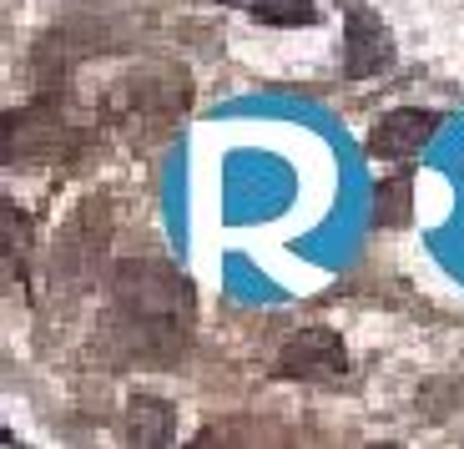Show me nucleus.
Segmentation results:
<instances>
[{
	"mask_svg": "<svg viewBox=\"0 0 464 449\" xmlns=\"http://www.w3.org/2000/svg\"><path fill=\"white\" fill-rule=\"evenodd\" d=\"M111 303L116 318L131 323L137 354H147L151 364H167L192 328V288L172 263H157V258H131L116 268Z\"/></svg>",
	"mask_w": 464,
	"mask_h": 449,
	"instance_id": "nucleus-1",
	"label": "nucleus"
},
{
	"mask_svg": "<svg viewBox=\"0 0 464 449\" xmlns=\"http://www.w3.org/2000/svg\"><path fill=\"white\" fill-rule=\"evenodd\" d=\"M187 106V81L182 71H157V76H137L116 96V122L127 127L131 142H157L177 127V116Z\"/></svg>",
	"mask_w": 464,
	"mask_h": 449,
	"instance_id": "nucleus-2",
	"label": "nucleus"
},
{
	"mask_svg": "<svg viewBox=\"0 0 464 449\" xmlns=\"http://www.w3.org/2000/svg\"><path fill=\"white\" fill-rule=\"evenodd\" d=\"M278 369L288 379H303V384H338L348 374V348L334 328H298L283 344Z\"/></svg>",
	"mask_w": 464,
	"mask_h": 449,
	"instance_id": "nucleus-3",
	"label": "nucleus"
},
{
	"mask_svg": "<svg viewBox=\"0 0 464 449\" xmlns=\"http://www.w3.org/2000/svg\"><path fill=\"white\" fill-rule=\"evenodd\" d=\"M66 116H56L51 106L35 112H5V161H46L56 151H66Z\"/></svg>",
	"mask_w": 464,
	"mask_h": 449,
	"instance_id": "nucleus-4",
	"label": "nucleus"
},
{
	"mask_svg": "<svg viewBox=\"0 0 464 449\" xmlns=\"http://www.w3.org/2000/svg\"><path fill=\"white\" fill-rule=\"evenodd\" d=\"M440 132V112H419V106H399V112L379 116V127L369 132V157L404 161L414 157L424 142Z\"/></svg>",
	"mask_w": 464,
	"mask_h": 449,
	"instance_id": "nucleus-5",
	"label": "nucleus"
},
{
	"mask_svg": "<svg viewBox=\"0 0 464 449\" xmlns=\"http://www.w3.org/2000/svg\"><path fill=\"white\" fill-rule=\"evenodd\" d=\"M389 61H394V41H389L383 21L369 11H353L343 25V71L353 81H363V76H379Z\"/></svg>",
	"mask_w": 464,
	"mask_h": 449,
	"instance_id": "nucleus-6",
	"label": "nucleus"
},
{
	"mask_svg": "<svg viewBox=\"0 0 464 449\" xmlns=\"http://www.w3.org/2000/svg\"><path fill=\"white\" fill-rule=\"evenodd\" d=\"M172 429H177V415L172 404L157 399V394H137L127 409V444L137 449H162L172 444Z\"/></svg>",
	"mask_w": 464,
	"mask_h": 449,
	"instance_id": "nucleus-7",
	"label": "nucleus"
},
{
	"mask_svg": "<svg viewBox=\"0 0 464 449\" xmlns=\"http://www.w3.org/2000/svg\"><path fill=\"white\" fill-rule=\"evenodd\" d=\"M253 15L267 25H314L318 5L314 0H253Z\"/></svg>",
	"mask_w": 464,
	"mask_h": 449,
	"instance_id": "nucleus-8",
	"label": "nucleus"
},
{
	"mask_svg": "<svg viewBox=\"0 0 464 449\" xmlns=\"http://www.w3.org/2000/svg\"><path fill=\"white\" fill-rule=\"evenodd\" d=\"M404 212H409V182H404V177H389V182L379 187V208H373V222L394 228V222H404Z\"/></svg>",
	"mask_w": 464,
	"mask_h": 449,
	"instance_id": "nucleus-9",
	"label": "nucleus"
},
{
	"mask_svg": "<svg viewBox=\"0 0 464 449\" xmlns=\"http://www.w3.org/2000/svg\"><path fill=\"white\" fill-rule=\"evenodd\" d=\"M218 5H237V0H218Z\"/></svg>",
	"mask_w": 464,
	"mask_h": 449,
	"instance_id": "nucleus-10",
	"label": "nucleus"
}]
</instances>
